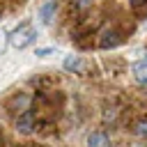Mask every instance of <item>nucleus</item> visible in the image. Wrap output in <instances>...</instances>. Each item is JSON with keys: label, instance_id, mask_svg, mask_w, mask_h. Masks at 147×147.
Here are the masks:
<instances>
[{"label": "nucleus", "instance_id": "6", "mask_svg": "<svg viewBox=\"0 0 147 147\" xmlns=\"http://www.w3.org/2000/svg\"><path fill=\"white\" fill-rule=\"evenodd\" d=\"M133 78H136L138 83L147 85V62H145V60H142V62H136V64H133Z\"/></svg>", "mask_w": 147, "mask_h": 147}, {"label": "nucleus", "instance_id": "7", "mask_svg": "<svg viewBox=\"0 0 147 147\" xmlns=\"http://www.w3.org/2000/svg\"><path fill=\"white\" fill-rule=\"evenodd\" d=\"M64 69H67V71H80V69H83L80 55H67V57H64Z\"/></svg>", "mask_w": 147, "mask_h": 147}, {"label": "nucleus", "instance_id": "5", "mask_svg": "<svg viewBox=\"0 0 147 147\" xmlns=\"http://www.w3.org/2000/svg\"><path fill=\"white\" fill-rule=\"evenodd\" d=\"M87 147H110V140H108V136H106V133L94 131V133H90V136H87Z\"/></svg>", "mask_w": 147, "mask_h": 147}, {"label": "nucleus", "instance_id": "4", "mask_svg": "<svg viewBox=\"0 0 147 147\" xmlns=\"http://www.w3.org/2000/svg\"><path fill=\"white\" fill-rule=\"evenodd\" d=\"M119 44V34L115 32V30H106L103 34H101V39H99V46L101 48H115Z\"/></svg>", "mask_w": 147, "mask_h": 147}, {"label": "nucleus", "instance_id": "3", "mask_svg": "<svg viewBox=\"0 0 147 147\" xmlns=\"http://www.w3.org/2000/svg\"><path fill=\"white\" fill-rule=\"evenodd\" d=\"M55 11H57V2H55V0L44 2V5L39 7V18H41V23H51V21L55 18Z\"/></svg>", "mask_w": 147, "mask_h": 147}, {"label": "nucleus", "instance_id": "10", "mask_svg": "<svg viewBox=\"0 0 147 147\" xmlns=\"http://www.w3.org/2000/svg\"><path fill=\"white\" fill-rule=\"evenodd\" d=\"M53 53V48H37V55L39 57H46V55H51Z\"/></svg>", "mask_w": 147, "mask_h": 147}, {"label": "nucleus", "instance_id": "2", "mask_svg": "<svg viewBox=\"0 0 147 147\" xmlns=\"http://www.w3.org/2000/svg\"><path fill=\"white\" fill-rule=\"evenodd\" d=\"M34 129V115L30 110H23L18 117H16V131L18 133H30Z\"/></svg>", "mask_w": 147, "mask_h": 147}, {"label": "nucleus", "instance_id": "8", "mask_svg": "<svg viewBox=\"0 0 147 147\" xmlns=\"http://www.w3.org/2000/svg\"><path fill=\"white\" fill-rule=\"evenodd\" d=\"M71 2H74V7L80 9V11H85V9H90V7L94 5V0H71Z\"/></svg>", "mask_w": 147, "mask_h": 147}, {"label": "nucleus", "instance_id": "11", "mask_svg": "<svg viewBox=\"0 0 147 147\" xmlns=\"http://www.w3.org/2000/svg\"><path fill=\"white\" fill-rule=\"evenodd\" d=\"M2 48H5V34H0V53H2Z\"/></svg>", "mask_w": 147, "mask_h": 147}, {"label": "nucleus", "instance_id": "12", "mask_svg": "<svg viewBox=\"0 0 147 147\" xmlns=\"http://www.w3.org/2000/svg\"><path fill=\"white\" fill-rule=\"evenodd\" d=\"M142 2H145V0H131V5H133V7H138V5H142Z\"/></svg>", "mask_w": 147, "mask_h": 147}, {"label": "nucleus", "instance_id": "13", "mask_svg": "<svg viewBox=\"0 0 147 147\" xmlns=\"http://www.w3.org/2000/svg\"><path fill=\"white\" fill-rule=\"evenodd\" d=\"M145 62H147V55H145Z\"/></svg>", "mask_w": 147, "mask_h": 147}, {"label": "nucleus", "instance_id": "9", "mask_svg": "<svg viewBox=\"0 0 147 147\" xmlns=\"http://www.w3.org/2000/svg\"><path fill=\"white\" fill-rule=\"evenodd\" d=\"M136 133H138V136H142V138L147 136V119H142V122H138V124H136Z\"/></svg>", "mask_w": 147, "mask_h": 147}, {"label": "nucleus", "instance_id": "1", "mask_svg": "<svg viewBox=\"0 0 147 147\" xmlns=\"http://www.w3.org/2000/svg\"><path fill=\"white\" fill-rule=\"evenodd\" d=\"M34 39H37V30L30 28V25H21V28H16V30L9 34V44H11L14 48H25V46H30Z\"/></svg>", "mask_w": 147, "mask_h": 147}]
</instances>
